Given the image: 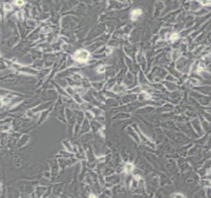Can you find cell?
<instances>
[{
  "label": "cell",
  "mask_w": 211,
  "mask_h": 198,
  "mask_svg": "<svg viewBox=\"0 0 211 198\" xmlns=\"http://www.w3.org/2000/svg\"><path fill=\"white\" fill-rule=\"evenodd\" d=\"M198 177L197 175L192 172H190L185 173L184 177V183L185 187L188 188H194L197 184L198 183Z\"/></svg>",
  "instance_id": "1"
},
{
  "label": "cell",
  "mask_w": 211,
  "mask_h": 198,
  "mask_svg": "<svg viewBox=\"0 0 211 198\" xmlns=\"http://www.w3.org/2000/svg\"><path fill=\"white\" fill-rule=\"evenodd\" d=\"M89 57V53L88 51L84 50H78L74 54L75 59L79 62L86 61Z\"/></svg>",
  "instance_id": "2"
},
{
  "label": "cell",
  "mask_w": 211,
  "mask_h": 198,
  "mask_svg": "<svg viewBox=\"0 0 211 198\" xmlns=\"http://www.w3.org/2000/svg\"><path fill=\"white\" fill-rule=\"evenodd\" d=\"M141 14V11L140 9H135L132 12V17L133 19L136 18L137 16Z\"/></svg>",
  "instance_id": "3"
},
{
  "label": "cell",
  "mask_w": 211,
  "mask_h": 198,
  "mask_svg": "<svg viewBox=\"0 0 211 198\" xmlns=\"http://www.w3.org/2000/svg\"><path fill=\"white\" fill-rule=\"evenodd\" d=\"M207 196L209 197H211V189H210V188L207 189Z\"/></svg>",
  "instance_id": "4"
}]
</instances>
